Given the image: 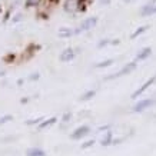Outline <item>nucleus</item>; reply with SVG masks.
Listing matches in <instances>:
<instances>
[{
    "label": "nucleus",
    "instance_id": "20e7f679",
    "mask_svg": "<svg viewBox=\"0 0 156 156\" xmlns=\"http://www.w3.org/2000/svg\"><path fill=\"white\" fill-rule=\"evenodd\" d=\"M96 23H98V19L96 17H90V19H86L82 22L80 27L77 29V30H75L76 33H79V32H86V30H90V29H93L96 26Z\"/></svg>",
    "mask_w": 156,
    "mask_h": 156
},
{
    "label": "nucleus",
    "instance_id": "2eb2a0df",
    "mask_svg": "<svg viewBox=\"0 0 156 156\" xmlns=\"http://www.w3.org/2000/svg\"><path fill=\"white\" fill-rule=\"evenodd\" d=\"M146 30H147V26H143V27H139V29H137V30H136V32H135V33L132 34V39H136L137 36H140V34H142V33H145Z\"/></svg>",
    "mask_w": 156,
    "mask_h": 156
},
{
    "label": "nucleus",
    "instance_id": "f257e3e1",
    "mask_svg": "<svg viewBox=\"0 0 156 156\" xmlns=\"http://www.w3.org/2000/svg\"><path fill=\"white\" fill-rule=\"evenodd\" d=\"M135 69H136V62H130V63H128L126 66H123L119 72H116V73H113V75L108 76V77H106V80H110V79H116V77H122V76H125V75H129V73H132Z\"/></svg>",
    "mask_w": 156,
    "mask_h": 156
},
{
    "label": "nucleus",
    "instance_id": "dca6fc26",
    "mask_svg": "<svg viewBox=\"0 0 156 156\" xmlns=\"http://www.w3.org/2000/svg\"><path fill=\"white\" fill-rule=\"evenodd\" d=\"M9 120H13V116H10V115H6L3 118H0V125H3V123L9 122Z\"/></svg>",
    "mask_w": 156,
    "mask_h": 156
},
{
    "label": "nucleus",
    "instance_id": "0eeeda50",
    "mask_svg": "<svg viewBox=\"0 0 156 156\" xmlns=\"http://www.w3.org/2000/svg\"><path fill=\"white\" fill-rule=\"evenodd\" d=\"M73 57H75V50H73V49H66V50L62 52L60 60L62 62H70Z\"/></svg>",
    "mask_w": 156,
    "mask_h": 156
},
{
    "label": "nucleus",
    "instance_id": "9b49d317",
    "mask_svg": "<svg viewBox=\"0 0 156 156\" xmlns=\"http://www.w3.org/2000/svg\"><path fill=\"white\" fill-rule=\"evenodd\" d=\"M110 143H113V135H112V132H106V135H105L103 139H102V145H103V146H108Z\"/></svg>",
    "mask_w": 156,
    "mask_h": 156
},
{
    "label": "nucleus",
    "instance_id": "7ed1b4c3",
    "mask_svg": "<svg viewBox=\"0 0 156 156\" xmlns=\"http://www.w3.org/2000/svg\"><path fill=\"white\" fill-rule=\"evenodd\" d=\"M156 103V100L155 99H143V100H139L135 106H133V112H143L145 109H147V108H151L152 105H155Z\"/></svg>",
    "mask_w": 156,
    "mask_h": 156
},
{
    "label": "nucleus",
    "instance_id": "6ab92c4d",
    "mask_svg": "<svg viewBox=\"0 0 156 156\" xmlns=\"http://www.w3.org/2000/svg\"><path fill=\"white\" fill-rule=\"evenodd\" d=\"M37 2H39V0H27V6L30 7V6H33L34 3H37Z\"/></svg>",
    "mask_w": 156,
    "mask_h": 156
},
{
    "label": "nucleus",
    "instance_id": "f8f14e48",
    "mask_svg": "<svg viewBox=\"0 0 156 156\" xmlns=\"http://www.w3.org/2000/svg\"><path fill=\"white\" fill-rule=\"evenodd\" d=\"M73 33H76L75 30H70V29H66V27L59 30V36H60V37H70Z\"/></svg>",
    "mask_w": 156,
    "mask_h": 156
},
{
    "label": "nucleus",
    "instance_id": "6e6552de",
    "mask_svg": "<svg viewBox=\"0 0 156 156\" xmlns=\"http://www.w3.org/2000/svg\"><path fill=\"white\" fill-rule=\"evenodd\" d=\"M151 55H152V49L151 48H145L136 55V60H146Z\"/></svg>",
    "mask_w": 156,
    "mask_h": 156
},
{
    "label": "nucleus",
    "instance_id": "1a4fd4ad",
    "mask_svg": "<svg viewBox=\"0 0 156 156\" xmlns=\"http://www.w3.org/2000/svg\"><path fill=\"white\" fill-rule=\"evenodd\" d=\"M26 155L27 156H46V153H44V151L39 149V147H32V149H29L26 152Z\"/></svg>",
    "mask_w": 156,
    "mask_h": 156
},
{
    "label": "nucleus",
    "instance_id": "a211bd4d",
    "mask_svg": "<svg viewBox=\"0 0 156 156\" xmlns=\"http://www.w3.org/2000/svg\"><path fill=\"white\" fill-rule=\"evenodd\" d=\"M42 120V118H39V119H36V120H29L27 122V125H34V123H39Z\"/></svg>",
    "mask_w": 156,
    "mask_h": 156
},
{
    "label": "nucleus",
    "instance_id": "423d86ee",
    "mask_svg": "<svg viewBox=\"0 0 156 156\" xmlns=\"http://www.w3.org/2000/svg\"><path fill=\"white\" fill-rule=\"evenodd\" d=\"M89 126H80V128H77L75 130V132L70 135V137L72 139H80V137H83V136H86L87 133H89Z\"/></svg>",
    "mask_w": 156,
    "mask_h": 156
},
{
    "label": "nucleus",
    "instance_id": "4468645a",
    "mask_svg": "<svg viewBox=\"0 0 156 156\" xmlns=\"http://www.w3.org/2000/svg\"><path fill=\"white\" fill-rule=\"evenodd\" d=\"M95 95H96L95 90H89V92H86L85 95H82L80 99H82V100H89V99H92V98H93Z\"/></svg>",
    "mask_w": 156,
    "mask_h": 156
},
{
    "label": "nucleus",
    "instance_id": "9d476101",
    "mask_svg": "<svg viewBox=\"0 0 156 156\" xmlns=\"http://www.w3.org/2000/svg\"><path fill=\"white\" fill-rule=\"evenodd\" d=\"M57 120V118H50L49 120H44V122H42L40 125H39V129L40 130H43V129H46V128H50L52 125H55Z\"/></svg>",
    "mask_w": 156,
    "mask_h": 156
},
{
    "label": "nucleus",
    "instance_id": "ddd939ff",
    "mask_svg": "<svg viewBox=\"0 0 156 156\" xmlns=\"http://www.w3.org/2000/svg\"><path fill=\"white\" fill-rule=\"evenodd\" d=\"M112 63H113V60H112V59H108V60L98 63V65H96V67H98V69H102V67H108V66H110Z\"/></svg>",
    "mask_w": 156,
    "mask_h": 156
},
{
    "label": "nucleus",
    "instance_id": "f3484780",
    "mask_svg": "<svg viewBox=\"0 0 156 156\" xmlns=\"http://www.w3.org/2000/svg\"><path fill=\"white\" fill-rule=\"evenodd\" d=\"M93 143H95V140H87L86 143H83V145H82V149H86V147L93 146Z\"/></svg>",
    "mask_w": 156,
    "mask_h": 156
},
{
    "label": "nucleus",
    "instance_id": "f03ea898",
    "mask_svg": "<svg viewBox=\"0 0 156 156\" xmlns=\"http://www.w3.org/2000/svg\"><path fill=\"white\" fill-rule=\"evenodd\" d=\"M155 82H156V75H155V76H152L151 79H147V80L145 82V83H143V85L140 86L139 89H137V90H135V92H133L132 99H137V98H139V96H140V95H143V93H145V92H146V90L149 89V87H151V86L153 85V83H155Z\"/></svg>",
    "mask_w": 156,
    "mask_h": 156
},
{
    "label": "nucleus",
    "instance_id": "39448f33",
    "mask_svg": "<svg viewBox=\"0 0 156 156\" xmlns=\"http://www.w3.org/2000/svg\"><path fill=\"white\" fill-rule=\"evenodd\" d=\"M156 13V2H151L142 7L140 10V14L142 16H151V14H155Z\"/></svg>",
    "mask_w": 156,
    "mask_h": 156
}]
</instances>
